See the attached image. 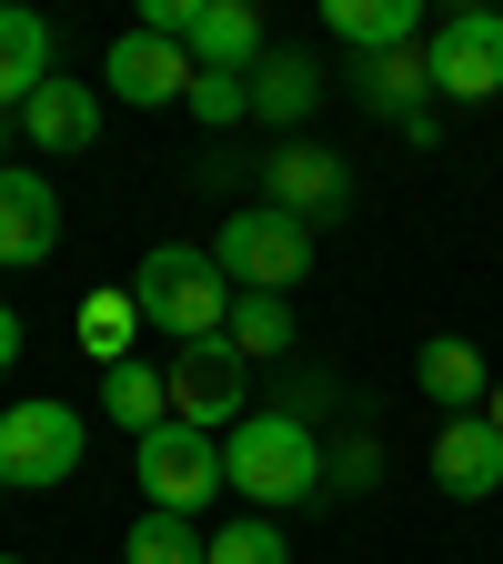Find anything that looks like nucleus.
<instances>
[{"label":"nucleus","instance_id":"0eeeda50","mask_svg":"<svg viewBox=\"0 0 503 564\" xmlns=\"http://www.w3.org/2000/svg\"><path fill=\"white\" fill-rule=\"evenodd\" d=\"M423 70H434V101H493L503 91V11H444L434 41H423Z\"/></svg>","mask_w":503,"mask_h":564},{"label":"nucleus","instance_id":"20e7f679","mask_svg":"<svg viewBox=\"0 0 503 564\" xmlns=\"http://www.w3.org/2000/svg\"><path fill=\"white\" fill-rule=\"evenodd\" d=\"M81 454H91V423L70 413V403H51V393L0 403V484L51 494V484H70V474H81Z\"/></svg>","mask_w":503,"mask_h":564},{"label":"nucleus","instance_id":"a878e982","mask_svg":"<svg viewBox=\"0 0 503 564\" xmlns=\"http://www.w3.org/2000/svg\"><path fill=\"white\" fill-rule=\"evenodd\" d=\"M11 364H21V313L0 303V373H11Z\"/></svg>","mask_w":503,"mask_h":564},{"label":"nucleus","instance_id":"5701e85b","mask_svg":"<svg viewBox=\"0 0 503 564\" xmlns=\"http://www.w3.org/2000/svg\"><path fill=\"white\" fill-rule=\"evenodd\" d=\"M201 131H242L252 121V70H192V101H182Z\"/></svg>","mask_w":503,"mask_h":564},{"label":"nucleus","instance_id":"393cba45","mask_svg":"<svg viewBox=\"0 0 503 564\" xmlns=\"http://www.w3.org/2000/svg\"><path fill=\"white\" fill-rule=\"evenodd\" d=\"M373 474H383V454H373V444H352L342 464H322V494H373Z\"/></svg>","mask_w":503,"mask_h":564},{"label":"nucleus","instance_id":"c85d7f7f","mask_svg":"<svg viewBox=\"0 0 503 564\" xmlns=\"http://www.w3.org/2000/svg\"><path fill=\"white\" fill-rule=\"evenodd\" d=\"M0 564H21V554H0Z\"/></svg>","mask_w":503,"mask_h":564},{"label":"nucleus","instance_id":"7ed1b4c3","mask_svg":"<svg viewBox=\"0 0 503 564\" xmlns=\"http://www.w3.org/2000/svg\"><path fill=\"white\" fill-rule=\"evenodd\" d=\"M313 223H293V212H272V202H242L232 223H222V242H211V262H222V282L232 293H293V282L313 272Z\"/></svg>","mask_w":503,"mask_h":564},{"label":"nucleus","instance_id":"a211bd4d","mask_svg":"<svg viewBox=\"0 0 503 564\" xmlns=\"http://www.w3.org/2000/svg\"><path fill=\"white\" fill-rule=\"evenodd\" d=\"M41 82H51V21L0 0V111H21Z\"/></svg>","mask_w":503,"mask_h":564},{"label":"nucleus","instance_id":"2eb2a0df","mask_svg":"<svg viewBox=\"0 0 503 564\" xmlns=\"http://www.w3.org/2000/svg\"><path fill=\"white\" fill-rule=\"evenodd\" d=\"M313 101H322V61L313 51H262L252 61V121L293 131V121H313Z\"/></svg>","mask_w":503,"mask_h":564},{"label":"nucleus","instance_id":"f8f14e48","mask_svg":"<svg viewBox=\"0 0 503 564\" xmlns=\"http://www.w3.org/2000/svg\"><path fill=\"white\" fill-rule=\"evenodd\" d=\"M21 141H31V152H91V141H101L91 82H41V91L21 101Z\"/></svg>","mask_w":503,"mask_h":564},{"label":"nucleus","instance_id":"4be33fe9","mask_svg":"<svg viewBox=\"0 0 503 564\" xmlns=\"http://www.w3.org/2000/svg\"><path fill=\"white\" fill-rule=\"evenodd\" d=\"M201 554H211V534L192 514H141L121 534V564H201Z\"/></svg>","mask_w":503,"mask_h":564},{"label":"nucleus","instance_id":"39448f33","mask_svg":"<svg viewBox=\"0 0 503 564\" xmlns=\"http://www.w3.org/2000/svg\"><path fill=\"white\" fill-rule=\"evenodd\" d=\"M162 393H172V423H192V434H232V423L252 413V364L232 343H182L162 364Z\"/></svg>","mask_w":503,"mask_h":564},{"label":"nucleus","instance_id":"9d476101","mask_svg":"<svg viewBox=\"0 0 503 564\" xmlns=\"http://www.w3.org/2000/svg\"><path fill=\"white\" fill-rule=\"evenodd\" d=\"M61 252V192L21 162H0V272H41Z\"/></svg>","mask_w":503,"mask_h":564},{"label":"nucleus","instance_id":"b1692460","mask_svg":"<svg viewBox=\"0 0 503 564\" xmlns=\"http://www.w3.org/2000/svg\"><path fill=\"white\" fill-rule=\"evenodd\" d=\"M201 564H293V544H282V524H272V514H242V524L211 534V554H201Z\"/></svg>","mask_w":503,"mask_h":564},{"label":"nucleus","instance_id":"1a4fd4ad","mask_svg":"<svg viewBox=\"0 0 503 564\" xmlns=\"http://www.w3.org/2000/svg\"><path fill=\"white\" fill-rule=\"evenodd\" d=\"M262 202L293 212V223H332V212L352 202V172H342V152H322V141H282V152H262Z\"/></svg>","mask_w":503,"mask_h":564},{"label":"nucleus","instance_id":"aec40b11","mask_svg":"<svg viewBox=\"0 0 503 564\" xmlns=\"http://www.w3.org/2000/svg\"><path fill=\"white\" fill-rule=\"evenodd\" d=\"M101 413L141 444V434H162V423H172V393H162L152 364H111V373H101Z\"/></svg>","mask_w":503,"mask_h":564},{"label":"nucleus","instance_id":"4468645a","mask_svg":"<svg viewBox=\"0 0 503 564\" xmlns=\"http://www.w3.org/2000/svg\"><path fill=\"white\" fill-rule=\"evenodd\" d=\"M413 383H423V403H444V423L493 403V373H483V352H473V343H453V333H434V343L413 352Z\"/></svg>","mask_w":503,"mask_h":564},{"label":"nucleus","instance_id":"cd10ccee","mask_svg":"<svg viewBox=\"0 0 503 564\" xmlns=\"http://www.w3.org/2000/svg\"><path fill=\"white\" fill-rule=\"evenodd\" d=\"M0 162H11V111H0Z\"/></svg>","mask_w":503,"mask_h":564},{"label":"nucleus","instance_id":"6ab92c4d","mask_svg":"<svg viewBox=\"0 0 503 564\" xmlns=\"http://www.w3.org/2000/svg\"><path fill=\"white\" fill-rule=\"evenodd\" d=\"M70 333H81V352H91L101 373H111V364H131V333H141V303H131V282H121V293H111V282H101V293H81Z\"/></svg>","mask_w":503,"mask_h":564},{"label":"nucleus","instance_id":"6e6552de","mask_svg":"<svg viewBox=\"0 0 503 564\" xmlns=\"http://www.w3.org/2000/svg\"><path fill=\"white\" fill-rule=\"evenodd\" d=\"M101 82H111V101H131V111H162V101H192V51L131 21V31H121V41L101 51Z\"/></svg>","mask_w":503,"mask_h":564},{"label":"nucleus","instance_id":"9b49d317","mask_svg":"<svg viewBox=\"0 0 503 564\" xmlns=\"http://www.w3.org/2000/svg\"><path fill=\"white\" fill-rule=\"evenodd\" d=\"M434 484L453 494V505H483V494H503V434L483 413H453L434 434Z\"/></svg>","mask_w":503,"mask_h":564},{"label":"nucleus","instance_id":"423d86ee","mask_svg":"<svg viewBox=\"0 0 503 564\" xmlns=\"http://www.w3.org/2000/svg\"><path fill=\"white\" fill-rule=\"evenodd\" d=\"M141 464V494H152V514H201L211 494H232L222 484V434H192V423H162V434H141L131 444Z\"/></svg>","mask_w":503,"mask_h":564},{"label":"nucleus","instance_id":"f3484780","mask_svg":"<svg viewBox=\"0 0 503 564\" xmlns=\"http://www.w3.org/2000/svg\"><path fill=\"white\" fill-rule=\"evenodd\" d=\"M192 70H252L262 61V11H242V0H201V21H192Z\"/></svg>","mask_w":503,"mask_h":564},{"label":"nucleus","instance_id":"bb28decb","mask_svg":"<svg viewBox=\"0 0 503 564\" xmlns=\"http://www.w3.org/2000/svg\"><path fill=\"white\" fill-rule=\"evenodd\" d=\"M483 423H493V434H503V383H493V403H483Z\"/></svg>","mask_w":503,"mask_h":564},{"label":"nucleus","instance_id":"c756f323","mask_svg":"<svg viewBox=\"0 0 503 564\" xmlns=\"http://www.w3.org/2000/svg\"><path fill=\"white\" fill-rule=\"evenodd\" d=\"M0 494H11V484H0Z\"/></svg>","mask_w":503,"mask_h":564},{"label":"nucleus","instance_id":"dca6fc26","mask_svg":"<svg viewBox=\"0 0 503 564\" xmlns=\"http://www.w3.org/2000/svg\"><path fill=\"white\" fill-rule=\"evenodd\" d=\"M352 91H363L383 121H423V111H434V70H423V41L413 51H383V61H363V70H352Z\"/></svg>","mask_w":503,"mask_h":564},{"label":"nucleus","instance_id":"f257e3e1","mask_svg":"<svg viewBox=\"0 0 503 564\" xmlns=\"http://www.w3.org/2000/svg\"><path fill=\"white\" fill-rule=\"evenodd\" d=\"M222 484L242 494L252 514H282V505H313L322 494V444L303 413H242L222 434Z\"/></svg>","mask_w":503,"mask_h":564},{"label":"nucleus","instance_id":"f03ea898","mask_svg":"<svg viewBox=\"0 0 503 564\" xmlns=\"http://www.w3.org/2000/svg\"><path fill=\"white\" fill-rule=\"evenodd\" d=\"M131 303H141V323L172 333V343H222L232 282H222V262L192 252V242H152V252H141V272H131Z\"/></svg>","mask_w":503,"mask_h":564},{"label":"nucleus","instance_id":"ddd939ff","mask_svg":"<svg viewBox=\"0 0 503 564\" xmlns=\"http://www.w3.org/2000/svg\"><path fill=\"white\" fill-rule=\"evenodd\" d=\"M322 31L352 61H383V51H413L423 41V11H413V0H322Z\"/></svg>","mask_w":503,"mask_h":564},{"label":"nucleus","instance_id":"412c9836","mask_svg":"<svg viewBox=\"0 0 503 564\" xmlns=\"http://www.w3.org/2000/svg\"><path fill=\"white\" fill-rule=\"evenodd\" d=\"M222 343L242 352V364H282V352H293V303H282V293H232Z\"/></svg>","mask_w":503,"mask_h":564}]
</instances>
